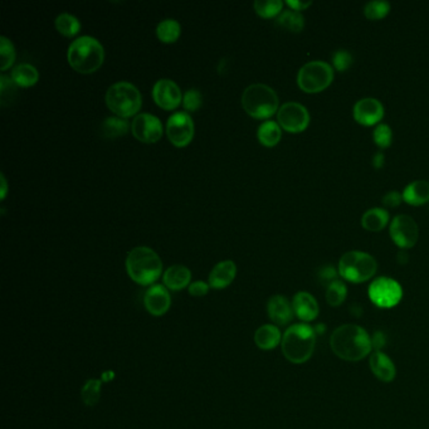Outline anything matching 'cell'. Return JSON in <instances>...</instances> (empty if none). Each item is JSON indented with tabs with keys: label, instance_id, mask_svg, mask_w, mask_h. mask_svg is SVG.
I'll use <instances>...</instances> for the list:
<instances>
[{
	"label": "cell",
	"instance_id": "obj_1",
	"mask_svg": "<svg viewBox=\"0 0 429 429\" xmlns=\"http://www.w3.org/2000/svg\"><path fill=\"white\" fill-rule=\"evenodd\" d=\"M330 346L335 355L346 362H359L373 350L368 331L354 323L341 325L330 338Z\"/></svg>",
	"mask_w": 429,
	"mask_h": 429
},
{
	"label": "cell",
	"instance_id": "obj_2",
	"mask_svg": "<svg viewBox=\"0 0 429 429\" xmlns=\"http://www.w3.org/2000/svg\"><path fill=\"white\" fill-rule=\"evenodd\" d=\"M316 345V333L307 323H296L282 335L281 349L284 357L294 364H303L312 357Z\"/></svg>",
	"mask_w": 429,
	"mask_h": 429
},
{
	"label": "cell",
	"instance_id": "obj_3",
	"mask_svg": "<svg viewBox=\"0 0 429 429\" xmlns=\"http://www.w3.org/2000/svg\"><path fill=\"white\" fill-rule=\"evenodd\" d=\"M128 277L141 286H152L162 276V258L149 247H136L126 258Z\"/></svg>",
	"mask_w": 429,
	"mask_h": 429
},
{
	"label": "cell",
	"instance_id": "obj_4",
	"mask_svg": "<svg viewBox=\"0 0 429 429\" xmlns=\"http://www.w3.org/2000/svg\"><path fill=\"white\" fill-rule=\"evenodd\" d=\"M67 60L76 72L89 74L102 66L105 50L97 39L84 35L73 40L68 47Z\"/></svg>",
	"mask_w": 429,
	"mask_h": 429
},
{
	"label": "cell",
	"instance_id": "obj_5",
	"mask_svg": "<svg viewBox=\"0 0 429 429\" xmlns=\"http://www.w3.org/2000/svg\"><path fill=\"white\" fill-rule=\"evenodd\" d=\"M242 106L250 116L268 118L279 111V96L267 84H251L242 95Z\"/></svg>",
	"mask_w": 429,
	"mask_h": 429
},
{
	"label": "cell",
	"instance_id": "obj_6",
	"mask_svg": "<svg viewBox=\"0 0 429 429\" xmlns=\"http://www.w3.org/2000/svg\"><path fill=\"white\" fill-rule=\"evenodd\" d=\"M106 105L117 117L128 118L138 113L143 105V99L134 84L117 82L107 89Z\"/></svg>",
	"mask_w": 429,
	"mask_h": 429
},
{
	"label": "cell",
	"instance_id": "obj_7",
	"mask_svg": "<svg viewBox=\"0 0 429 429\" xmlns=\"http://www.w3.org/2000/svg\"><path fill=\"white\" fill-rule=\"evenodd\" d=\"M378 269L373 256L362 251L346 252L339 262V274L352 284H362L372 279Z\"/></svg>",
	"mask_w": 429,
	"mask_h": 429
},
{
	"label": "cell",
	"instance_id": "obj_8",
	"mask_svg": "<svg viewBox=\"0 0 429 429\" xmlns=\"http://www.w3.org/2000/svg\"><path fill=\"white\" fill-rule=\"evenodd\" d=\"M334 79V68L328 62L311 61L303 65L299 74L297 84L308 94H315L326 89Z\"/></svg>",
	"mask_w": 429,
	"mask_h": 429
},
{
	"label": "cell",
	"instance_id": "obj_9",
	"mask_svg": "<svg viewBox=\"0 0 429 429\" xmlns=\"http://www.w3.org/2000/svg\"><path fill=\"white\" fill-rule=\"evenodd\" d=\"M368 295L375 306L391 308L401 302L403 289L401 284L390 277H378L369 286Z\"/></svg>",
	"mask_w": 429,
	"mask_h": 429
},
{
	"label": "cell",
	"instance_id": "obj_10",
	"mask_svg": "<svg viewBox=\"0 0 429 429\" xmlns=\"http://www.w3.org/2000/svg\"><path fill=\"white\" fill-rule=\"evenodd\" d=\"M277 120L281 128L289 133L296 134V133H302L308 126L310 113L303 105L291 101L279 107Z\"/></svg>",
	"mask_w": 429,
	"mask_h": 429
},
{
	"label": "cell",
	"instance_id": "obj_11",
	"mask_svg": "<svg viewBox=\"0 0 429 429\" xmlns=\"http://www.w3.org/2000/svg\"><path fill=\"white\" fill-rule=\"evenodd\" d=\"M167 134L177 147L189 145L194 138V123L186 112H177L167 118Z\"/></svg>",
	"mask_w": 429,
	"mask_h": 429
},
{
	"label": "cell",
	"instance_id": "obj_12",
	"mask_svg": "<svg viewBox=\"0 0 429 429\" xmlns=\"http://www.w3.org/2000/svg\"><path fill=\"white\" fill-rule=\"evenodd\" d=\"M389 232L393 242L401 248H412L418 240V224L407 214L394 217L390 223Z\"/></svg>",
	"mask_w": 429,
	"mask_h": 429
},
{
	"label": "cell",
	"instance_id": "obj_13",
	"mask_svg": "<svg viewBox=\"0 0 429 429\" xmlns=\"http://www.w3.org/2000/svg\"><path fill=\"white\" fill-rule=\"evenodd\" d=\"M131 131L141 143L154 144L162 139V121L150 113H140L131 123Z\"/></svg>",
	"mask_w": 429,
	"mask_h": 429
},
{
	"label": "cell",
	"instance_id": "obj_14",
	"mask_svg": "<svg viewBox=\"0 0 429 429\" xmlns=\"http://www.w3.org/2000/svg\"><path fill=\"white\" fill-rule=\"evenodd\" d=\"M156 105L164 110H175L182 104V91L172 79H159L152 89Z\"/></svg>",
	"mask_w": 429,
	"mask_h": 429
},
{
	"label": "cell",
	"instance_id": "obj_15",
	"mask_svg": "<svg viewBox=\"0 0 429 429\" xmlns=\"http://www.w3.org/2000/svg\"><path fill=\"white\" fill-rule=\"evenodd\" d=\"M144 305L152 316L159 318L165 315L172 306V297L169 290L164 284H152L145 292Z\"/></svg>",
	"mask_w": 429,
	"mask_h": 429
},
{
	"label": "cell",
	"instance_id": "obj_16",
	"mask_svg": "<svg viewBox=\"0 0 429 429\" xmlns=\"http://www.w3.org/2000/svg\"><path fill=\"white\" fill-rule=\"evenodd\" d=\"M354 118L357 123L372 126L379 123L384 116V106L379 100L373 97H365L354 105Z\"/></svg>",
	"mask_w": 429,
	"mask_h": 429
},
{
	"label": "cell",
	"instance_id": "obj_17",
	"mask_svg": "<svg viewBox=\"0 0 429 429\" xmlns=\"http://www.w3.org/2000/svg\"><path fill=\"white\" fill-rule=\"evenodd\" d=\"M268 316L276 326H284L294 318V307L284 296L274 295L268 300Z\"/></svg>",
	"mask_w": 429,
	"mask_h": 429
},
{
	"label": "cell",
	"instance_id": "obj_18",
	"mask_svg": "<svg viewBox=\"0 0 429 429\" xmlns=\"http://www.w3.org/2000/svg\"><path fill=\"white\" fill-rule=\"evenodd\" d=\"M292 307L296 316L300 318L303 323H310L318 318V303L316 299L305 291L297 292L294 301H292Z\"/></svg>",
	"mask_w": 429,
	"mask_h": 429
},
{
	"label": "cell",
	"instance_id": "obj_19",
	"mask_svg": "<svg viewBox=\"0 0 429 429\" xmlns=\"http://www.w3.org/2000/svg\"><path fill=\"white\" fill-rule=\"evenodd\" d=\"M369 365L374 375L381 381L390 383L396 379V365L383 351H374L369 359Z\"/></svg>",
	"mask_w": 429,
	"mask_h": 429
},
{
	"label": "cell",
	"instance_id": "obj_20",
	"mask_svg": "<svg viewBox=\"0 0 429 429\" xmlns=\"http://www.w3.org/2000/svg\"><path fill=\"white\" fill-rule=\"evenodd\" d=\"M237 274V266L233 261H222L214 266L209 273L208 284L216 290H223L233 282Z\"/></svg>",
	"mask_w": 429,
	"mask_h": 429
},
{
	"label": "cell",
	"instance_id": "obj_21",
	"mask_svg": "<svg viewBox=\"0 0 429 429\" xmlns=\"http://www.w3.org/2000/svg\"><path fill=\"white\" fill-rule=\"evenodd\" d=\"M191 281V272L188 267L182 264H174L167 268L162 274V282L167 290L180 291L189 287Z\"/></svg>",
	"mask_w": 429,
	"mask_h": 429
},
{
	"label": "cell",
	"instance_id": "obj_22",
	"mask_svg": "<svg viewBox=\"0 0 429 429\" xmlns=\"http://www.w3.org/2000/svg\"><path fill=\"white\" fill-rule=\"evenodd\" d=\"M255 342L261 350H273L282 342V335L276 325H262L255 333Z\"/></svg>",
	"mask_w": 429,
	"mask_h": 429
},
{
	"label": "cell",
	"instance_id": "obj_23",
	"mask_svg": "<svg viewBox=\"0 0 429 429\" xmlns=\"http://www.w3.org/2000/svg\"><path fill=\"white\" fill-rule=\"evenodd\" d=\"M403 201L411 206H422L429 201V182L414 180L403 190Z\"/></svg>",
	"mask_w": 429,
	"mask_h": 429
},
{
	"label": "cell",
	"instance_id": "obj_24",
	"mask_svg": "<svg viewBox=\"0 0 429 429\" xmlns=\"http://www.w3.org/2000/svg\"><path fill=\"white\" fill-rule=\"evenodd\" d=\"M389 222V213L384 208H372L362 214V224L370 232H380Z\"/></svg>",
	"mask_w": 429,
	"mask_h": 429
},
{
	"label": "cell",
	"instance_id": "obj_25",
	"mask_svg": "<svg viewBox=\"0 0 429 429\" xmlns=\"http://www.w3.org/2000/svg\"><path fill=\"white\" fill-rule=\"evenodd\" d=\"M39 73L37 68L29 65V63H22L18 65L17 67L11 71V79L14 84L21 87H30L38 82Z\"/></svg>",
	"mask_w": 429,
	"mask_h": 429
},
{
	"label": "cell",
	"instance_id": "obj_26",
	"mask_svg": "<svg viewBox=\"0 0 429 429\" xmlns=\"http://www.w3.org/2000/svg\"><path fill=\"white\" fill-rule=\"evenodd\" d=\"M257 136L262 145L272 147L277 145L281 140L282 136L281 126L276 121H264L262 125H260Z\"/></svg>",
	"mask_w": 429,
	"mask_h": 429
},
{
	"label": "cell",
	"instance_id": "obj_27",
	"mask_svg": "<svg viewBox=\"0 0 429 429\" xmlns=\"http://www.w3.org/2000/svg\"><path fill=\"white\" fill-rule=\"evenodd\" d=\"M276 23L279 27H282L284 29H289L291 32H301L303 27H305V18L302 16L300 11H284L279 14Z\"/></svg>",
	"mask_w": 429,
	"mask_h": 429
},
{
	"label": "cell",
	"instance_id": "obj_28",
	"mask_svg": "<svg viewBox=\"0 0 429 429\" xmlns=\"http://www.w3.org/2000/svg\"><path fill=\"white\" fill-rule=\"evenodd\" d=\"M182 33V28L175 19H165L159 23L156 28L157 38L160 39L164 43H174L178 40Z\"/></svg>",
	"mask_w": 429,
	"mask_h": 429
},
{
	"label": "cell",
	"instance_id": "obj_29",
	"mask_svg": "<svg viewBox=\"0 0 429 429\" xmlns=\"http://www.w3.org/2000/svg\"><path fill=\"white\" fill-rule=\"evenodd\" d=\"M128 123L123 117H107L102 123V134L107 139H115L128 134Z\"/></svg>",
	"mask_w": 429,
	"mask_h": 429
},
{
	"label": "cell",
	"instance_id": "obj_30",
	"mask_svg": "<svg viewBox=\"0 0 429 429\" xmlns=\"http://www.w3.org/2000/svg\"><path fill=\"white\" fill-rule=\"evenodd\" d=\"M101 386L102 380L100 379H89L84 383L81 389V398L87 407H95L100 401Z\"/></svg>",
	"mask_w": 429,
	"mask_h": 429
},
{
	"label": "cell",
	"instance_id": "obj_31",
	"mask_svg": "<svg viewBox=\"0 0 429 429\" xmlns=\"http://www.w3.org/2000/svg\"><path fill=\"white\" fill-rule=\"evenodd\" d=\"M56 28L65 37H73L79 32L81 23L77 18L68 13H63L56 18Z\"/></svg>",
	"mask_w": 429,
	"mask_h": 429
},
{
	"label": "cell",
	"instance_id": "obj_32",
	"mask_svg": "<svg viewBox=\"0 0 429 429\" xmlns=\"http://www.w3.org/2000/svg\"><path fill=\"white\" fill-rule=\"evenodd\" d=\"M346 295L347 287L340 279L331 282L326 289V301L331 307L340 306L341 303L345 301Z\"/></svg>",
	"mask_w": 429,
	"mask_h": 429
},
{
	"label": "cell",
	"instance_id": "obj_33",
	"mask_svg": "<svg viewBox=\"0 0 429 429\" xmlns=\"http://www.w3.org/2000/svg\"><path fill=\"white\" fill-rule=\"evenodd\" d=\"M255 11L262 18H272L281 14L284 3L281 0H256Z\"/></svg>",
	"mask_w": 429,
	"mask_h": 429
},
{
	"label": "cell",
	"instance_id": "obj_34",
	"mask_svg": "<svg viewBox=\"0 0 429 429\" xmlns=\"http://www.w3.org/2000/svg\"><path fill=\"white\" fill-rule=\"evenodd\" d=\"M390 11V3L386 0H372L364 6V14L369 19H381Z\"/></svg>",
	"mask_w": 429,
	"mask_h": 429
},
{
	"label": "cell",
	"instance_id": "obj_35",
	"mask_svg": "<svg viewBox=\"0 0 429 429\" xmlns=\"http://www.w3.org/2000/svg\"><path fill=\"white\" fill-rule=\"evenodd\" d=\"M0 57H1V71H6L16 61L14 45L6 37H0Z\"/></svg>",
	"mask_w": 429,
	"mask_h": 429
},
{
	"label": "cell",
	"instance_id": "obj_36",
	"mask_svg": "<svg viewBox=\"0 0 429 429\" xmlns=\"http://www.w3.org/2000/svg\"><path fill=\"white\" fill-rule=\"evenodd\" d=\"M374 141L379 147H388L391 144L393 140V133L389 125L386 123H379L373 133Z\"/></svg>",
	"mask_w": 429,
	"mask_h": 429
},
{
	"label": "cell",
	"instance_id": "obj_37",
	"mask_svg": "<svg viewBox=\"0 0 429 429\" xmlns=\"http://www.w3.org/2000/svg\"><path fill=\"white\" fill-rule=\"evenodd\" d=\"M351 63H352V55L349 50H335V53L333 55V65L338 71H341V72L345 71L350 67Z\"/></svg>",
	"mask_w": 429,
	"mask_h": 429
},
{
	"label": "cell",
	"instance_id": "obj_38",
	"mask_svg": "<svg viewBox=\"0 0 429 429\" xmlns=\"http://www.w3.org/2000/svg\"><path fill=\"white\" fill-rule=\"evenodd\" d=\"M183 106L186 111H196L201 106V92L198 89H188L183 96Z\"/></svg>",
	"mask_w": 429,
	"mask_h": 429
},
{
	"label": "cell",
	"instance_id": "obj_39",
	"mask_svg": "<svg viewBox=\"0 0 429 429\" xmlns=\"http://www.w3.org/2000/svg\"><path fill=\"white\" fill-rule=\"evenodd\" d=\"M338 277V271L335 269L333 266H323V268H320L318 271V279L323 282V284H328L329 286L331 282L336 281Z\"/></svg>",
	"mask_w": 429,
	"mask_h": 429
},
{
	"label": "cell",
	"instance_id": "obj_40",
	"mask_svg": "<svg viewBox=\"0 0 429 429\" xmlns=\"http://www.w3.org/2000/svg\"><path fill=\"white\" fill-rule=\"evenodd\" d=\"M209 289H211V286L204 281H195L190 284L188 291H189L190 295L194 296V297H203L208 294Z\"/></svg>",
	"mask_w": 429,
	"mask_h": 429
},
{
	"label": "cell",
	"instance_id": "obj_41",
	"mask_svg": "<svg viewBox=\"0 0 429 429\" xmlns=\"http://www.w3.org/2000/svg\"><path fill=\"white\" fill-rule=\"evenodd\" d=\"M401 201H403V194L398 193L396 190H391V191L386 193V194L383 196V204L386 206H390V208H396V206H399Z\"/></svg>",
	"mask_w": 429,
	"mask_h": 429
},
{
	"label": "cell",
	"instance_id": "obj_42",
	"mask_svg": "<svg viewBox=\"0 0 429 429\" xmlns=\"http://www.w3.org/2000/svg\"><path fill=\"white\" fill-rule=\"evenodd\" d=\"M385 342H386L385 335L381 331H377L372 338V346L375 351H380V349L385 345Z\"/></svg>",
	"mask_w": 429,
	"mask_h": 429
},
{
	"label": "cell",
	"instance_id": "obj_43",
	"mask_svg": "<svg viewBox=\"0 0 429 429\" xmlns=\"http://www.w3.org/2000/svg\"><path fill=\"white\" fill-rule=\"evenodd\" d=\"M312 1H301V0H287V6H290L292 11H300L306 9L311 6Z\"/></svg>",
	"mask_w": 429,
	"mask_h": 429
},
{
	"label": "cell",
	"instance_id": "obj_44",
	"mask_svg": "<svg viewBox=\"0 0 429 429\" xmlns=\"http://www.w3.org/2000/svg\"><path fill=\"white\" fill-rule=\"evenodd\" d=\"M385 157L384 154L383 152H377L373 157V165L377 167V169H380V167L384 165Z\"/></svg>",
	"mask_w": 429,
	"mask_h": 429
},
{
	"label": "cell",
	"instance_id": "obj_45",
	"mask_svg": "<svg viewBox=\"0 0 429 429\" xmlns=\"http://www.w3.org/2000/svg\"><path fill=\"white\" fill-rule=\"evenodd\" d=\"M1 191H0V198H1V201H4L6 196V191H8V184H6V177H4V174H1Z\"/></svg>",
	"mask_w": 429,
	"mask_h": 429
},
{
	"label": "cell",
	"instance_id": "obj_46",
	"mask_svg": "<svg viewBox=\"0 0 429 429\" xmlns=\"http://www.w3.org/2000/svg\"><path fill=\"white\" fill-rule=\"evenodd\" d=\"M398 262L406 263L408 262V256L406 255V252H401L398 255Z\"/></svg>",
	"mask_w": 429,
	"mask_h": 429
}]
</instances>
